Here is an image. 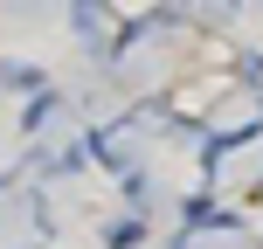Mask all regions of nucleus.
<instances>
[{"label":"nucleus","instance_id":"3","mask_svg":"<svg viewBox=\"0 0 263 249\" xmlns=\"http://www.w3.org/2000/svg\"><path fill=\"white\" fill-rule=\"evenodd\" d=\"M139 236H145V222H139V215H118V222L104 228V249H132Z\"/></svg>","mask_w":263,"mask_h":249},{"label":"nucleus","instance_id":"2","mask_svg":"<svg viewBox=\"0 0 263 249\" xmlns=\"http://www.w3.org/2000/svg\"><path fill=\"white\" fill-rule=\"evenodd\" d=\"M0 90L35 97V90H42V69H35V63H0Z\"/></svg>","mask_w":263,"mask_h":249},{"label":"nucleus","instance_id":"1","mask_svg":"<svg viewBox=\"0 0 263 249\" xmlns=\"http://www.w3.org/2000/svg\"><path fill=\"white\" fill-rule=\"evenodd\" d=\"M55 118H63V97H49V90H35V97H28V111H21L28 131H49Z\"/></svg>","mask_w":263,"mask_h":249}]
</instances>
